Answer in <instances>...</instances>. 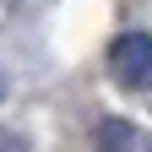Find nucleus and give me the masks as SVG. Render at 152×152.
Segmentation results:
<instances>
[{
    "label": "nucleus",
    "mask_w": 152,
    "mask_h": 152,
    "mask_svg": "<svg viewBox=\"0 0 152 152\" xmlns=\"http://www.w3.org/2000/svg\"><path fill=\"white\" fill-rule=\"evenodd\" d=\"M0 152H27V141H16V136H6V130H0Z\"/></svg>",
    "instance_id": "3"
},
{
    "label": "nucleus",
    "mask_w": 152,
    "mask_h": 152,
    "mask_svg": "<svg viewBox=\"0 0 152 152\" xmlns=\"http://www.w3.org/2000/svg\"><path fill=\"white\" fill-rule=\"evenodd\" d=\"M109 76L130 92L152 87V33H120L109 44Z\"/></svg>",
    "instance_id": "1"
},
{
    "label": "nucleus",
    "mask_w": 152,
    "mask_h": 152,
    "mask_svg": "<svg viewBox=\"0 0 152 152\" xmlns=\"http://www.w3.org/2000/svg\"><path fill=\"white\" fill-rule=\"evenodd\" d=\"M98 141H103V152H152V136L136 130L130 120H103L98 125Z\"/></svg>",
    "instance_id": "2"
},
{
    "label": "nucleus",
    "mask_w": 152,
    "mask_h": 152,
    "mask_svg": "<svg viewBox=\"0 0 152 152\" xmlns=\"http://www.w3.org/2000/svg\"><path fill=\"white\" fill-rule=\"evenodd\" d=\"M0 98H6V76H0Z\"/></svg>",
    "instance_id": "4"
}]
</instances>
